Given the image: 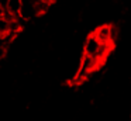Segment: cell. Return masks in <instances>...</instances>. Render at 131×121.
Returning a JSON list of instances; mask_svg holds the SVG:
<instances>
[{"label":"cell","instance_id":"1","mask_svg":"<svg viewBox=\"0 0 131 121\" xmlns=\"http://www.w3.org/2000/svg\"><path fill=\"white\" fill-rule=\"evenodd\" d=\"M110 51H111V45L102 44L93 34L88 35V38L85 39V44H83V55L93 56V58L99 59L100 62L104 61L106 56L110 53Z\"/></svg>","mask_w":131,"mask_h":121},{"label":"cell","instance_id":"2","mask_svg":"<svg viewBox=\"0 0 131 121\" xmlns=\"http://www.w3.org/2000/svg\"><path fill=\"white\" fill-rule=\"evenodd\" d=\"M102 63L103 62H100L99 59L93 58V56L83 55L82 61H80V66L76 72V76H75V82H76V83H80V82L86 80Z\"/></svg>","mask_w":131,"mask_h":121},{"label":"cell","instance_id":"3","mask_svg":"<svg viewBox=\"0 0 131 121\" xmlns=\"http://www.w3.org/2000/svg\"><path fill=\"white\" fill-rule=\"evenodd\" d=\"M23 2V7H21V20L27 21V20H32L38 17L40 14L45 13L47 8L41 4L40 0H21Z\"/></svg>","mask_w":131,"mask_h":121},{"label":"cell","instance_id":"4","mask_svg":"<svg viewBox=\"0 0 131 121\" xmlns=\"http://www.w3.org/2000/svg\"><path fill=\"white\" fill-rule=\"evenodd\" d=\"M93 35L99 39L102 44H106V45H113V41L116 39V30H114L113 25H108V24H104V25H100L94 30Z\"/></svg>","mask_w":131,"mask_h":121},{"label":"cell","instance_id":"5","mask_svg":"<svg viewBox=\"0 0 131 121\" xmlns=\"http://www.w3.org/2000/svg\"><path fill=\"white\" fill-rule=\"evenodd\" d=\"M21 7H23V2L21 0H6L3 6L4 14L12 18H21Z\"/></svg>","mask_w":131,"mask_h":121},{"label":"cell","instance_id":"6","mask_svg":"<svg viewBox=\"0 0 131 121\" xmlns=\"http://www.w3.org/2000/svg\"><path fill=\"white\" fill-rule=\"evenodd\" d=\"M13 39H14L13 35H0V59H3L7 55V51Z\"/></svg>","mask_w":131,"mask_h":121}]
</instances>
